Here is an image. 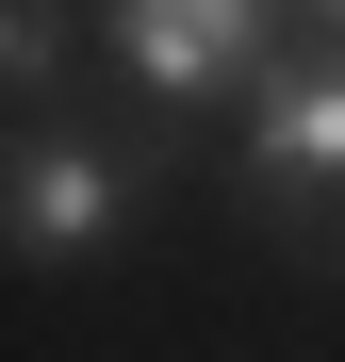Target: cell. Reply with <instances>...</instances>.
I'll list each match as a JSON object with an SVG mask.
<instances>
[{"instance_id":"cell-1","label":"cell","mask_w":345,"mask_h":362,"mask_svg":"<svg viewBox=\"0 0 345 362\" xmlns=\"http://www.w3.org/2000/svg\"><path fill=\"white\" fill-rule=\"evenodd\" d=\"M132 230V165L115 148H0V247H33V264H83V247H115Z\"/></svg>"},{"instance_id":"cell-2","label":"cell","mask_w":345,"mask_h":362,"mask_svg":"<svg viewBox=\"0 0 345 362\" xmlns=\"http://www.w3.org/2000/svg\"><path fill=\"white\" fill-rule=\"evenodd\" d=\"M115 49H132L164 99H198L230 66H263V0H115Z\"/></svg>"},{"instance_id":"cell-3","label":"cell","mask_w":345,"mask_h":362,"mask_svg":"<svg viewBox=\"0 0 345 362\" xmlns=\"http://www.w3.org/2000/svg\"><path fill=\"white\" fill-rule=\"evenodd\" d=\"M247 148H263V181H345V66L263 83L247 99Z\"/></svg>"},{"instance_id":"cell-4","label":"cell","mask_w":345,"mask_h":362,"mask_svg":"<svg viewBox=\"0 0 345 362\" xmlns=\"http://www.w3.org/2000/svg\"><path fill=\"white\" fill-rule=\"evenodd\" d=\"M66 66V17H49V0H0V83H49Z\"/></svg>"},{"instance_id":"cell-5","label":"cell","mask_w":345,"mask_h":362,"mask_svg":"<svg viewBox=\"0 0 345 362\" xmlns=\"http://www.w3.org/2000/svg\"><path fill=\"white\" fill-rule=\"evenodd\" d=\"M329 33H345V0H329Z\"/></svg>"}]
</instances>
